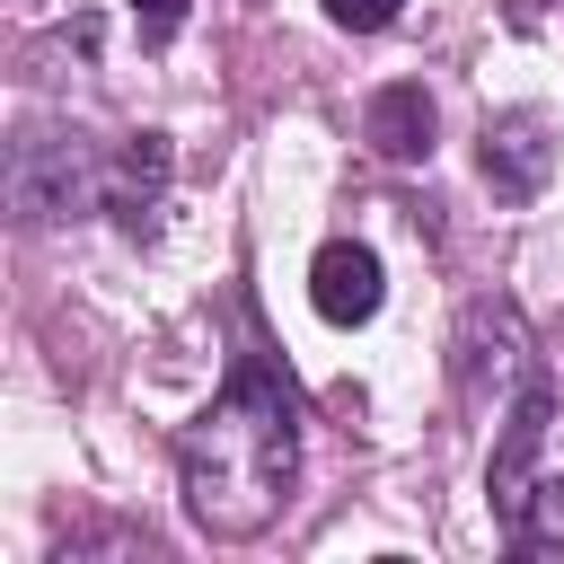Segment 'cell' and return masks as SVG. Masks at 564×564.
Masks as SVG:
<instances>
[{
  "label": "cell",
  "mask_w": 564,
  "mask_h": 564,
  "mask_svg": "<svg viewBox=\"0 0 564 564\" xmlns=\"http://www.w3.org/2000/svg\"><path fill=\"white\" fill-rule=\"evenodd\" d=\"M0 185H9V212H18L26 229L70 220V212H115V159H106L97 141L62 132V123H18Z\"/></svg>",
  "instance_id": "2"
},
{
  "label": "cell",
  "mask_w": 564,
  "mask_h": 564,
  "mask_svg": "<svg viewBox=\"0 0 564 564\" xmlns=\"http://www.w3.org/2000/svg\"><path fill=\"white\" fill-rule=\"evenodd\" d=\"M546 123L538 115H485V176L502 194H538L546 185Z\"/></svg>",
  "instance_id": "7"
},
{
  "label": "cell",
  "mask_w": 564,
  "mask_h": 564,
  "mask_svg": "<svg viewBox=\"0 0 564 564\" xmlns=\"http://www.w3.org/2000/svg\"><path fill=\"white\" fill-rule=\"evenodd\" d=\"M159 185H167V141H159V132L123 141V150H115V212L141 220V212L159 203Z\"/></svg>",
  "instance_id": "8"
},
{
  "label": "cell",
  "mask_w": 564,
  "mask_h": 564,
  "mask_svg": "<svg viewBox=\"0 0 564 564\" xmlns=\"http://www.w3.org/2000/svg\"><path fill=\"white\" fill-rule=\"evenodd\" d=\"M361 141H370L379 159H397V167L432 159V97H423V79H388V88L370 97V115H361Z\"/></svg>",
  "instance_id": "6"
},
{
  "label": "cell",
  "mask_w": 564,
  "mask_h": 564,
  "mask_svg": "<svg viewBox=\"0 0 564 564\" xmlns=\"http://www.w3.org/2000/svg\"><path fill=\"white\" fill-rule=\"evenodd\" d=\"M308 300H317L326 326H361V317L379 308V256L352 247V238L317 247V264H308Z\"/></svg>",
  "instance_id": "5"
},
{
  "label": "cell",
  "mask_w": 564,
  "mask_h": 564,
  "mask_svg": "<svg viewBox=\"0 0 564 564\" xmlns=\"http://www.w3.org/2000/svg\"><path fill=\"white\" fill-rule=\"evenodd\" d=\"M300 467V405L291 379L247 344L229 361V388L176 432V476H185V511L212 538H256L273 529L282 494Z\"/></svg>",
  "instance_id": "1"
},
{
  "label": "cell",
  "mask_w": 564,
  "mask_h": 564,
  "mask_svg": "<svg viewBox=\"0 0 564 564\" xmlns=\"http://www.w3.org/2000/svg\"><path fill=\"white\" fill-rule=\"evenodd\" d=\"M397 9H405V0H326V18H335V26H352V35H370V26H388Z\"/></svg>",
  "instance_id": "9"
},
{
  "label": "cell",
  "mask_w": 564,
  "mask_h": 564,
  "mask_svg": "<svg viewBox=\"0 0 564 564\" xmlns=\"http://www.w3.org/2000/svg\"><path fill=\"white\" fill-rule=\"evenodd\" d=\"M546 423H555V397H546V379H538V388H520V397L502 405V432H494V467H485V494H494V520H502V529H520V511H529V494H538Z\"/></svg>",
  "instance_id": "4"
},
{
  "label": "cell",
  "mask_w": 564,
  "mask_h": 564,
  "mask_svg": "<svg viewBox=\"0 0 564 564\" xmlns=\"http://www.w3.org/2000/svg\"><path fill=\"white\" fill-rule=\"evenodd\" d=\"M458 388H467L476 405L494 397V423H502V405H511L520 388H538V352H529V326H520L511 300H476V308L458 317Z\"/></svg>",
  "instance_id": "3"
},
{
  "label": "cell",
  "mask_w": 564,
  "mask_h": 564,
  "mask_svg": "<svg viewBox=\"0 0 564 564\" xmlns=\"http://www.w3.org/2000/svg\"><path fill=\"white\" fill-rule=\"evenodd\" d=\"M132 9H141V35H176L194 0H132Z\"/></svg>",
  "instance_id": "10"
}]
</instances>
